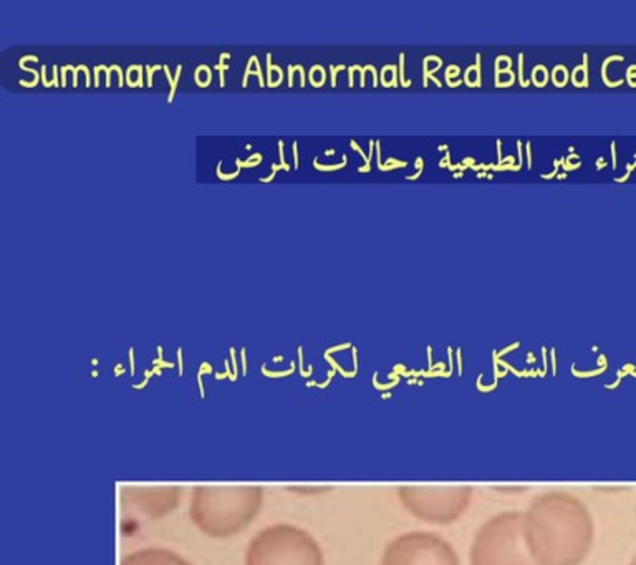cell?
Masks as SVG:
<instances>
[{
  "instance_id": "obj_1",
  "label": "cell",
  "mask_w": 636,
  "mask_h": 565,
  "mask_svg": "<svg viewBox=\"0 0 636 565\" xmlns=\"http://www.w3.org/2000/svg\"><path fill=\"white\" fill-rule=\"evenodd\" d=\"M522 534L535 565H582L595 544V519L567 491L535 496L522 513Z\"/></svg>"
},
{
  "instance_id": "obj_2",
  "label": "cell",
  "mask_w": 636,
  "mask_h": 565,
  "mask_svg": "<svg viewBox=\"0 0 636 565\" xmlns=\"http://www.w3.org/2000/svg\"><path fill=\"white\" fill-rule=\"evenodd\" d=\"M264 506V487L196 486L189 501V519L212 539H229L248 529Z\"/></svg>"
},
{
  "instance_id": "obj_3",
  "label": "cell",
  "mask_w": 636,
  "mask_h": 565,
  "mask_svg": "<svg viewBox=\"0 0 636 565\" xmlns=\"http://www.w3.org/2000/svg\"><path fill=\"white\" fill-rule=\"evenodd\" d=\"M244 565H327L309 530L281 522L259 530L249 542Z\"/></svg>"
},
{
  "instance_id": "obj_4",
  "label": "cell",
  "mask_w": 636,
  "mask_h": 565,
  "mask_svg": "<svg viewBox=\"0 0 636 565\" xmlns=\"http://www.w3.org/2000/svg\"><path fill=\"white\" fill-rule=\"evenodd\" d=\"M469 564L535 565L522 534V513L503 511L489 517L472 539Z\"/></svg>"
},
{
  "instance_id": "obj_5",
  "label": "cell",
  "mask_w": 636,
  "mask_h": 565,
  "mask_svg": "<svg viewBox=\"0 0 636 565\" xmlns=\"http://www.w3.org/2000/svg\"><path fill=\"white\" fill-rule=\"evenodd\" d=\"M474 489L471 486H401L398 499L418 521L450 526L468 513Z\"/></svg>"
},
{
  "instance_id": "obj_6",
  "label": "cell",
  "mask_w": 636,
  "mask_h": 565,
  "mask_svg": "<svg viewBox=\"0 0 636 565\" xmlns=\"http://www.w3.org/2000/svg\"><path fill=\"white\" fill-rule=\"evenodd\" d=\"M380 565H461L450 540L429 530H409L389 540Z\"/></svg>"
},
{
  "instance_id": "obj_7",
  "label": "cell",
  "mask_w": 636,
  "mask_h": 565,
  "mask_svg": "<svg viewBox=\"0 0 636 565\" xmlns=\"http://www.w3.org/2000/svg\"><path fill=\"white\" fill-rule=\"evenodd\" d=\"M132 493V506L151 517H161L175 511L181 499L179 487H124Z\"/></svg>"
},
{
  "instance_id": "obj_8",
  "label": "cell",
  "mask_w": 636,
  "mask_h": 565,
  "mask_svg": "<svg viewBox=\"0 0 636 565\" xmlns=\"http://www.w3.org/2000/svg\"><path fill=\"white\" fill-rule=\"evenodd\" d=\"M120 565H193L186 557L164 548L138 549L123 557Z\"/></svg>"
},
{
  "instance_id": "obj_9",
  "label": "cell",
  "mask_w": 636,
  "mask_h": 565,
  "mask_svg": "<svg viewBox=\"0 0 636 565\" xmlns=\"http://www.w3.org/2000/svg\"><path fill=\"white\" fill-rule=\"evenodd\" d=\"M250 75H256V77H259V85H260V87H265L264 75H262V67H260V63H259V60H257L256 55H252V57L249 59L248 69H246L244 79H242V87H246V85H248V79L250 77Z\"/></svg>"
},
{
  "instance_id": "obj_10",
  "label": "cell",
  "mask_w": 636,
  "mask_h": 565,
  "mask_svg": "<svg viewBox=\"0 0 636 565\" xmlns=\"http://www.w3.org/2000/svg\"><path fill=\"white\" fill-rule=\"evenodd\" d=\"M458 73H460V67H458V65H450V67H448V70L444 73V77L448 80V85H450V87H458V85H461V83L464 81V80L450 81V79H454Z\"/></svg>"
},
{
  "instance_id": "obj_11",
  "label": "cell",
  "mask_w": 636,
  "mask_h": 565,
  "mask_svg": "<svg viewBox=\"0 0 636 565\" xmlns=\"http://www.w3.org/2000/svg\"><path fill=\"white\" fill-rule=\"evenodd\" d=\"M350 144H352V148H354V150L358 151V153H360V155H362V158L365 159V166H362V168H358V173H366V171H370V169H371L370 158H368V156H366V155H365V153H363L362 148H360V144H358V143L355 142V140H352V142H350Z\"/></svg>"
},
{
  "instance_id": "obj_12",
  "label": "cell",
  "mask_w": 636,
  "mask_h": 565,
  "mask_svg": "<svg viewBox=\"0 0 636 565\" xmlns=\"http://www.w3.org/2000/svg\"><path fill=\"white\" fill-rule=\"evenodd\" d=\"M399 80H401L403 87L411 85L409 80H405V53H399Z\"/></svg>"
},
{
  "instance_id": "obj_13",
  "label": "cell",
  "mask_w": 636,
  "mask_h": 565,
  "mask_svg": "<svg viewBox=\"0 0 636 565\" xmlns=\"http://www.w3.org/2000/svg\"><path fill=\"white\" fill-rule=\"evenodd\" d=\"M582 70H583L582 87H588V55H587V53H583Z\"/></svg>"
},
{
  "instance_id": "obj_14",
  "label": "cell",
  "mask_w": 636,
  "mask_h": 565,
  "mask_svg": "<svg viewBox=\"0 0 636 565\" xmlns=\"http://www.w3.org/2000/svg\"><path fill=\"white\" fill-rule=\"evenodd\" d=\"M22 70H26L30 71V73H34V77H36V80L34 81H30V83H26V81H20V85H24V87H36L37 83H38V80H40V73L38 71L34 70V69H30V67H20Z\"/></svg>"
},
{
  "instance_id": "obj_15",
  "label": "cell",
  "mask_w": 636,
  "mask_h": 565,
  "mask_svg": "<svg viewBox=\"0 0 636 565\" xmlns=\"http://www.w3.org/2000/svg\"><path fill=\"white\" fill-rule=\"evenodd\" d=\"M344 161H342V163H338V165H332V166H323V165H320L318 161H313V166L318 169V171H336V169H342L344 168Z\"/></svg>"
},
{
  "instance_id": "obj_16",
  "label": "cell",
  "mask_w": 636,
  "mask_h": 565,
  "mask_svg": "<svg viewBox=\"0 0 636 565\" xmlns=\"http://www.w3.org/2000/svg\"><path fill=\"white\" fill-rule=\"evenodd\" d=\"M482 85V75H481V53H476V81L474 87Z\"/></svg>"
},
{
  "instance_id": "obj_17",
  "label": "cell",
  "mask_w": 636,
  "mask_h": 565,
  "mask_svg": "<svg viewBox=\"0 0 636 565\" xmlns=\"http://www.w3.org/2000/svg\"><path fill=\"white\" fill-rule=\"evenodd\" d=\"M181 71H183V67H181V65H177L176 75H175V83H173V87H171V91H169V101H173V98H175V93H176L177 80H179V77H181Z\"/></svg>"
},
{
  "instance_id": "obj_18",
  "label": "cell",
  "mask_w": 636,
  "mask_h": 565,
  "mask_svg": "<svg viewBox=\"0 0 636 565\" xmlns=\"http://www.w3.org/2000/svg\"><path fill=\"white\" fill-rule=\"evenodd\" d=\"M519 81L522 87H527L530 81L524 80V53H519Z\"/></svg>"
},
{
  "instance_id": "obj_19",
  "label": "cell",
  "mask_w": 636,
  "mask_h": 565,
  "mask_svg": "<svg viewBox=\"0 0 636 565\" xmlns=\"http://www.w3.org/2000/svg\"><path fill=\"white\" fill-rule=\"evenodd\" d=\"M216 173H217V176L221 177V179H234V177L238 176V173H240V168L238 169V171H234V173H229V175H224L221 171V163L217 165V169H216Z\"/></svg>"
},
{
  "instance_id": "obj_20",
  "label": "cell",
  "mask_w": 636,
  "mask_h": 565,
  "mask_svg": "<svg viewBox=\"0 0 636 565\" xmlns=\"http://www.w3.org/2000/svg\"><path fill=\"white\" fill-rule=\"evenodd\" d=\"M279 155H281V165H282L285 171H291V166L285 163V155H283V142L279 140Z\"/></svg>"
},
{
  "instance_id": "obj_21",
  "label": "cell",
  "mask_w": 636,
  "mask_h": 565,
  "mask_svg": "<svg viewBox=\"0 0 636 565\" xmlns=\"http://www.w3.org/2000/svg\"><path fill=\"white\" fill-rule=\"evenodd\" d=\"M344 65H338V67H330V75H332V87L336 85V73L340 70H344Z\"/></svg>"
},
{
  "instance_id": "obj_22",
  "label": "cell",
  "mask_w": 636,
  "mask_h": 565,
  "mask_svg": "<svg viewBox=\"0 0 636 565\" xmlns=\"http://www.w3.org/2000/svg\"><path fill=\"white\" fill-rule=\"evenodd\" d=\"M159 69H163V67H159V65L148 67V65H146V73H148V87L153 85V75H154V71L159 70Z\"/></svg>"
},
{
  "instance_id": "obj_23",
  "label": "cell",
  "mask_w": 636,
  "mask_h": 565,
  "mask_svg": "<svg viewBox=\"0 0 636 565\" xmlns=\"http://www.w3.org/2000/svg\"><path fill=\"white\" fill-rule=\"evenodd\" d=\"M272 70H274V65H272V55H270V53H267V80H272L270 79V73H272Z\"/></svg>"
},
{
  "instance_id": "obj_24",
  "label": "cell",
  "mask_w": 636,
  "mask_h": 565,
  "mask_svg": "<svg viewBox=\"0 0 636 565\" xmlns=\"http://www.w3.org/2000/svg\"><path fill=\"white\" fill-rule=\"evenodd\" d=\"M292 151H293V159H295V168H299V143L293 142Z\"/></svg>"
},
{
  "instance_id": "obj_25",
  "label": "cell",
  "mask_w": 636,
  "mask_h": 565,
  "mask_svg": "<svg viewBox=\"0 0 636 565\" xmlns=\"http://www.w3.org/2000/svg\"><path fill=\"white\" fill-rule=\"evenodd\" d=\"M560 161H562V165H564V169H566V171H572V169L580 168V163L570 165V161H567L566 158H562Z\"/></svg>"
},
{
  "instance_id": "obj_26",
  "label": "cell",
  "mask_w": 636,
  "mask_h": 565,
  "mask_svg": "<svg viewBox=\"0 0 636 565\" xmlns=\"http://www.w3.org/2000/svg\"><path fill=\"white\" fill-rule=\"evenodd\" d=\"M615 146H617V143L615 142L611 143V146H610V150H611V161H613L611 166H613V169L617 168V148H615Z\"/></svg>"
},
{
  "instance_id": "obj_27",
  "label": "cell",
  "mask_w": 636,
  "mask_h": 565,
  "mask_svg": "<svg viewBox=\"0 0 636 565\" xmlns=\"http://www.w3.org/2000/svg\"><path fill=\"white\" fill-rule=\"evenodd\" d=\"M65 69H67V70L73 71V87H77V85H79V83H77V80H79V70H77V67H73V65H67Z\"/></svg>"
},
{
  "instance_id": "obj_28",
  "label": "cell",
  "mask_w": 636,
  "mask_h": 565,
  "mask_svg": "<svg viewBox=\"0 0 636 565\" xmlns=\"http://www.w3.org/2000/svg\"><path fill=\"white\" fill-rule=\"evenodd\" d=\"M358 69H360L358 65H354V67L348 69V85H350V87H354V71L358 70Z\"/></svg>"
},
{
  "instance_id": "obj_29",
  "label": "cell",
  "mask_w": 636,
  "mask_h": 565,
  "mask_svg": "<svg viewBox=\"0 0 636 565\" xmlns=\"http://www.w3.org/2000/svg\"><path fill=\"white\" fill-rule=\"evenodd\" d=\"M26 60H30V62H38V59H37L36 55H26V57H22V59H20L18 65H20V67L26 65Z\"/></svg>"
},
{
  "instance_id": "obj_30",
  "label": "cell",
  "mask_w": 636,
  "mask_h": 565,
  "mask_svg": "<svg viewBox=\"0 0 636 565\" xmlns=\"http://www.w3.org/2000/svg\"><path fill=\"white\" fill-rule=\"evenodd\" d=\"M525 150H527V166L532 169V143L525 144Z\"/></svg>"
},
{
  "instance_id": "obj_31",
  "label": "cell",
  "mask_w": 636,
  "mask_h": 565,
  "mask_svg": "<svg viewBox=\"0 0 636 565\" xmlns=\"http://www.w3.org/2000/svg\"><path fill=\"white\" fill-rule=\"evenodd\" d=\"M297 70V65H291L289 67V87L293 85V71Z\"/></svg>"
},
{
  "instance_id": "obj_32",
  "label": "cell",
  "mask_w": 636,
  "mask_h": 565,
  "mask_svg": "<svg viewBox=\"0 0 636 565\" xmlns=\"http://www.w3.org/2000/svg\"><path fill=\"white\" fill-rule=\"evenodd\" d=\"M138 80H136V87H143V67L138 65Z\"/></svg>"
},
{
  "instance_id": "obj_33",
  "label": "cell",
  "mask_w": 636,
  "mask_h": 565,
  "mask_svg": "<svg viewBox=\"0 0 636 565\" xmlns=\"http://www.w3.org/2000/svg\"><path fill=\"white\" fill-rule=\"evenodd\" d=\"M53 87H58V73H57V65H53Z\"/></svg>"
},
{
  "instance_id": "obj_34",
  "label": "cell",
  "mask_w": 636,
  "mask_h": 565,
  "mask_svg": "<svg viewBox=\"0 0 636 565\" xmlns=\"http://www.w3.org/2000/svg\"><path fill=\"white\" fill-rule=\"evenodd\" d=\"M501 144H503V142L497 140V159H499V163L503 161V146Z\"/></svg>"
},
{
  "instance_id": "obj_35",
  "label": "cell",
  "mask_w": 636,
  "mask_h": 565,
  "mask_svg": "<svg viewBox=\"0 0 636 565\" xmlns=\"http://www.w3.org/2000/svg\"><path fill=\"white\" fill-rule=\"evenodd\" d=\"M45 70H47V67H45V65H44V67H42V81H44L45 87H52L53 83H52V81H48V80H47V75H45Z\"/></svg>"
},
{
  "instance_id": "obj_36",
  "label": "cell",
  "mask_w": 636,
  "mask_h": 565,
  "mask_svg": "<svg viewBox=\"0 0 636 565\" xmlns=\"http://www.w3.org/2000/svg\"><path fill=\"white\" fill-rule=\"evenodd\" d=\"M100 70H101V65L93 69V73H95V87H98V85H100Z\"/></svg>"
},
{
  "instance_id": "obj_37",
  "label": "cell",
  "mask_w": 636,
  "mask_h": 565,
  "mask_svg": "<svg viewBox=\"0 0 636 565\" xmlns=\"http://www.w3.org/2000/svg\"><path fill=\"white\" fill-rule=\"evenodd\" d=\"M370 70L371 73H373V80H375V81H373V85L376 87V85H378V73H376V70H375V67H373V65H370Z\"/></svg>"
},
{
  "instance_id": "obj_38",
  "label": "cell",
  "mask_w": 636,
  "mask_h": 565,
  "mask_svg": "<svg viewBox=\"0 0 636 565\" xmlns=\"http://www.w3.org/2000/svg\"><path fill=\"white\" fill-rule=\"evenodd\" d=\"M517 150H519V165H521L522 159H524V155H522V142H521V140H517Z\"/></svg>"
},
{
  "instance_id": "obj_39",
  "label": "cell",
  "mask_w": 636,
  "mask_h": 565,
  "mask_svg": "<svg viewBox=\"0 0 636 565\" xmlns=\"http://www.w3.org/2000/svg\"><path fill=\"white\" fill-rule=\"evenodd\" d=\"M62 87H67V69L62 67Z\"/></svg>"
},
{
  "instance_id": "obj_40",
  "label": "cell",
  "mask_w": 636,
  "mask_h": 565,
  "mask_svg": "<svg viewBox=\"0 0 636 565\" xmlns=\"http://www.w3.org/2000/svg\"><path fill=\"white\" fill-rule=\"evenodd\" d=\"M216 67H217V69H219L221 71L228 70V69H229V65H226L224 62L217 63Z\"/></svg>"
},
{
  "instance_id": "obj_41",
  "label": "cell",
  "mask_w": 636,
  "mask_h": 565,
  "mask_svg": "<svg viewBox=\"0 0 636 565\" xmlns=\"http://www.w3.org/2000/svg\"><path fill=\"white\" fill-rule=\"evenodd\" d=\"M274 176H275V173H270V175H269V176L262 177V179H260V181H262V183H269V181H272V177H274Z\"/></svg>"
},
{
  "instance_id": "obj_42",
  "label": "cell",
  "mask_w": 636,
  "mask_h": 565,
  "mask_svg": "<svg viewBox=\"0 0 636 565\" xmlns=\"http://www.w3.org/2000/svg\"><path fill=\"white\" fill-rule=\"evenodd\" d=\"M630 175H631V173H627V175H625V176L617 177V183H625V181H627L628 177H630Z\"/></svg>"
},
{
  "instance_id": "obj_43",
  "label": "cell",
  "mask_w": 636,
  "mask_h": 565,
  "mask_svg": "<svg viewBox=\"0 0 636 565\" xmlns=\"http://www.w3.org/2000/svg\"><path fill=\"white\" fill-rule=\"evenodd\" d=\"M556 173H558V169H556L554 173H548V175H542V177H546V179H548V177L556 176Z\"/></svg>"
},
{
  "instance_id": "obj_44",
  "label": "cell",
  "mask_w": 636,
  "mask_h": 565,
  "mask_svg": "<svg viewBox=\"0 0 636 565\" xmlns=\"http://www.w3.org/2000/svg\"><path fill=\"white\" fill-rule=\"evenodd\" d=\"M605 166V161H603V158H599V165H597V169H601Z\"/></svg>"
},
{
  "instance_id": "obj_45",
  "label": "cell",
  "mask_w": 636,
  "mask_h": 565,
  "mask_svg": "<svg viewBox=\"0 0 636 565\" xmlns=\"http://www.w3.org/2000/svg\"><path fill=\"white\" fill-rule=\"evenodd\" d=\"M279 169H283L282 165H272V171H274V173H277Z\"/></svg>"
},
{
  "instance_id": "obj_46",
  "label": "cell",
  "mask_w": 636,
  "mask_h": 565,
  "mask_svg": "<svg viewBox=\"0 0 636 565\" xmlns=\"http://www.w3.org/2000/svg\"><path fill=\"white\" fill-rule=\"evenodd\" d=\"M229 57H230V53H222L221 60H219V62H224V60H226V59H229Z\"/></svg>"
},
{
  "instance_id": "obj_47",
  "label": "cell",
  "mask_w": 636,
  "mask_h": 565,
  "mask_svg": "<svg viewBox=\"0 0 636 565\" xmlns=\"http://www.w3.org/2000/svg\"><path fill=\"white\" fill-rule=\"evenodd\" d=\"M325 155H327V156H330V155L334 156V155H335V150H327L325 151Z\"/></svg>"
},
{
  "instance_id": "obj_48",
  "label": "cell",
  "mask_w": 636,
  "mask_h": 565,
  "mask_svg": "<svg viewBox=\"0 0 636 565\" xmlns=\"http://www.w3.org/2000/svg\"><path fill=\"white\" fill-rule=\"evenodd\" d=\"M556 176L560 177V179H566L567 173H560V175H556Z\"/></svg>"
},
{
  "instance_id": "obj_49",
  "label": "cell",
  "mask_w": 636,
  "mask_h": 565,
  "mask_svg": "<svg viewBox=\"0 0 636 565\" xmlns=\"http://www.w3.org/2000/svg\"><path fill=\"white\" fill-rule=\"evenodd\" d=\"M440 150H441V151L448 150V144H441V146H440Z\"/></svg>"
},
{
  "instance_id": "obj_50",
  "label": "cell",
  "mask_w": 636,
  "mask_h": 565,
  "mask_svg": "<svg viewBox=\"0 0 636 565\" xmlns=\"http://www.w3.org/2000/svg\"><path fill=\"white\" fill-rule=\"evenodd\" d=\"M570 159H578V155H572L570 158H567V161H570Z\"/></svg>"
},
{
  "instance_id": "obj_51",
  "label": "cell",
  "mask_w": 636,
  "mask_h": 565,
  "mask_svg": "<svg viewBox=\"0 0 636 565\" xmlns=\"http://www.w3.org/2000/svg\"><path fill=\"white\" fill-rule=\"evenodd\" d=\"M462 175H464V173H462V171H458V173H456V175H454V176L460 177V176H462Z\"/></svg>"
},
{
  "instance_id": "obj_52",
  "label": "cell",
  "mask_w": 636,
  "mask_h": 565,
  "mask_svg": "<svg viewBox=\"0 0 636 565\" xmlns=\"http://www.w3.org/2000/svg\"><path fill=\"white\" fill-rule=\"evenodd\" d=\"M630 565H636V556L631 559V562H630Z\"/></svg>"
},
{
  "instance_id": "obj_53",
  "label": "cell",
  "mask_w": 636,
  "mask_h": 565,
  "mask_svg": "<svg viewBox=\"0 0 636 565\" xmlns=\"http://www.w3.org/2000/svg\"><path fill=\"white\" fill-rule=\"evenodd\" d=\"M633 166H635V168H636V161H635V165H633Z\"/></svg>"
},
{
  "instance_id": "obj_54",
  "label": "cell",
  "mask_w": 636,
  "mask_h": 565,
  "mask_svg": "<svg viewBox=\"0 0 636 565\" xmlns=\"http://www.w3.org/2000/svg\"><path fill=\"white\" fill-rule=\"evenodd\" d=\"M635 159H636V155H635Z\"/></svg>"
}]
</instances>
